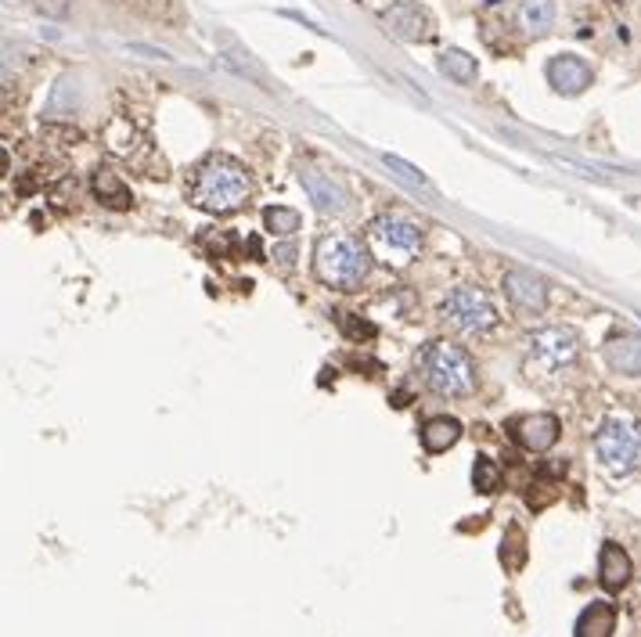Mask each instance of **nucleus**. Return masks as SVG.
<instances>
[{
	"label": "nucleus",
	"mask_w": 641,
	"mask_h": 637,
	"mask_svg": "<svg viewBox=\"0 0 641 637\" xmlns=\"http://www.w3.org/2000/svg\"><path fill=\"white\" fill-rule=\"evenodd\" d=\"M505 296L512 299L523 314H541L548 306V288L541 278H533L526 270H508L505 274Z\"/></svg>",
	"instance_id": "12"
},
{
	"label": "nucleus",
	"mask_w": 641,
	"mask_h": 637,
	"mask_svg": "<svg viewBox=\"0 0 641 637\" xmlns=\"http://www.w3.org/2000/svg\"><path fill=\"white\" fill-rule=\"evenodd\" d=\"M91 188H94V195H98L109 209L134 206V195H130V188L123 184V180H119V173H112V170H98V173H94Z\"/></svg>",
	"instance_id": "17"
},
{
	"label": "nucleus",
	"mask_w": 641,
	"mask_h": 637,
	"mask_svg": "<svg viewBox=\"0 0 641 637\" xmlns=\"http://www.w3.org/2000/svg\"><path fill=\"white\" fill-rule=\"evenodd\" d=\"M595 450L609 472H631L641 454V436L627 418H605L595 436Z\"/></svg>",
	"instance_id": "6"
},
{
	"label": "nucleus",
	"mask_w": 641,
	"mask_h": 637,
	"mask_svg": "<svg viewBox=\"0 0 641 637\" xmlns=\"http://www.w3.org/2000/svg\"><path fill=\"white\" fill-rule=\"evenodd\" d=\"M501 562H505V569H523L526 566V533L519 530V526H512V530L505 533V540H501Z\"/></svg>",
	"instance_id": "23"
},
{
	"label": "nucleus",
	"mask_w": 641,
	"mask_h": 637,
	"mask_svg": "<svg viewBox=\"0 0 641 637\" xmlns=\"http://www.w3.org/2000/svg\"><path fill=\"white\" fill-rule=\"evenodd\" d=\"M418 371H422V382L436 396L461 400V396H469L476 389V364L454 342H429L418 353Z\"/></svg>",
	"instance_id": "2"
},
{
	"label": "nucleus",
	"mask_w": 641,
	"mask_h": 637,
	"mask_svg": "<svg viewBox=\"0 0 641 637\" xmlns=\"http://www.w3.org/2000/svg\"><path fill=\"white\" fill-rule=\"evenodd\" d=\"M548 80L559 94L573 98V94H584L591 87V65L577 54H555L548 62Z\"/></svg>",
	"instance_id": "10"
},
{
	"label": "nucleus",
	"mask_w": 641,
	"mask_h": 637,
	"mask_svg": "<svg viewBox=\"0 0 641 637\" xmlns=\"http://www.w3.org/2000/svg\"><path fill=\"white\" fill-rule=\"evenodd\" d=\"M458 440H461L458 418L440 414V418H429V422L422 425V447L429 450V454H447Z\"/></svg>",
	"instance_id": "15"
},
{
	"label": "nucleus",
	"mask_w": 641,
	"mask_h": 637,
	"mask_svg": "<svg viewBox=\"0 0 641 637\" xmlns=\"http://www.w3.org/2000/svg\"><path fill=\"white\" fill-rule=\"evenodd\" d=\"M551 22H555V4H551V0H523L519 26H523L526 33H548Z\"/></svg>",
	"instance_id": "18"
},
{
	"label": "nucleus",
	"mask_w": 641,
	"mask_h": 637,
	"mask_svg": "<svg viewBox=\"0 0 641 637\" xmlns=\"http://www.w3.org/2000/svg\"><path fill=\"white\" fill-rule=\"evenodd\" d=\"M353 314H343L339 317V324H343V332L350 335V339H371L375 335V324H368V321H350Z\"/></svg>",
	"instance_id": "25"
},
{
	"label": "nucleus",
	"mask_w": 641,
	"mask_h": 637,
	"mask_svg": "<svg viewBox=\"0 0 641 637\" xmlns=\"http://www.w3.org/2000/svg\"><path fill=\"white\" fill-rule=\"evenodd\" d=\"M382 162H386V170H393V177L404 180L407 188L415 191H425V195H433V184H429V177H425L418 166H411V162H404L400 155H382Z\"/></svg>",
	"instance_id": "22"
},
{
	"label": "nucleus",
	"mask_w": 641,
	"mask_h": 637,
	"mask_svg": "<svg viewBox=\"0 0 641 637\" xmlns=\"http://www.w3.org/2000/svg\"><path fill=\"white\" fill-rule=\"evenodd\" d=\"M440 72L454 83H472L476 80V58H469V54L458 51V47H447V51L440 54Z\"/></svg>",
	"instance_id": "19"
},
{
	"label": "nucleus",
	"mask_w": 641,
	"mask_h": 637,
	"mask_svg": "<svg viewBox=\"0 0 641 637\" xmlns=\"http://www.w3.org/2000/svg\"><path fill=\"white\" fill-rule=\"evenodd\" d=\"M76 108H80V87H76V80H58V87L51 90V101H47V116L69 119Z\"/></svg>",
	"instance_id": "20"
},
{
	"label": "nucleus",
	"mask_w": 641,
	"mask_h": 637,
	"mask_svg": "<svg viewBox=\"0 0 641 637\" xmlns=\"http://www.w3.org/2000/svg\"><path fill=\"white\" fill-rule=\"evenodd\" d=\"M616 630V609L609 602H591L577 620V637H613Z\"/></svg>",
	"instance_id": "16"
},
{
	"label": "nucleus",
	"mask_w": 641,
	"mask_h": 637,
	"mask_svg": "<svg viewBox=\"0 0 641 637\" xmlns=\"http://www.w3.org/2000/svg\"><path fill=\"white\" fill-rule=\"evenodd\" d=\"M37 8L44 11V15H55V18H62L65 11H69V4H65V0H37Z\"/></svg>",
	"instance_id": "26"
},
{
	"label": "nucleus",
	"mask_w": 641,
	"mask_h": 637,
	"mask_svg": "<svg viewBox=\"0 0 641 637\" xmlns=\"http://www.w3.org/2000/svg\"><path fill=\"white\" fill-rule=\"evenodd\" d=\"M472 486H476L479 494H497V490H501V465L490 458H476V465H472Z\"/></svg>",
	"instance_id": "24"
},
{
	"label": "nucleus",
	"mask_w": 641,
	"mask_h": 637,
	"mask_svg": "<svg viewBox=\"0 0 641 637\" xmlns=\"http://www.w3.org/2000/svg\"><path fill=\"white\" fill-rule=\"evenodd\" d=\"M368 249L382 263L404 267L418 249H422V231L407 216H375L368 224Z\"/></svg>",
	"instance_id": "4"
},
{
	"label": "nucleus",
	"mask_w": 641,
	"mask_h": 637,
	"mask_svg": "<svg viewBox=\"0 0 641 637\" xmlns=\"http://www.w3.org/2000/svg\"><path fill=\"white\" fill-rule=\"evenodd\" d=\"M512 429H515L519 447L530 450V454H544V450H551L559 443L562 425L555 414H526V418H519Z\"/></svg>",
	"instance_id": "9"
},
{
	"label": "nucleus",
	"mask_w": 641,
	"mask_h": 637,
	"mask_svg": "<svg viewBox=\"0 0 641 637\" xmlns=\"http://www.w3.org/2000/svg\"><path fill=\"white\" fill-rule=\"evenodd\" d=\"M440 314L451 328H458V332H465V335L490 332V328L497 324V306L472 285L451 288L447 299H443V306H440Z\"/></svg>",
	"instance_id": "5"
},
{
	"label": "nucleus",
	"mask_w": 641,
	"mask_h": 637,
	"mask_svg": "<svg viewBox=\"0 0 641 637\" xmlns=\"http://www.w3.org/2000/svg\"><path fill=\"white\" fill-rule=\"evenodd\" d=\"M249 198H253V180H249L242 162L227 159V155H209L206 162H199L191 170L188 202L202 213L231 216L245 209Z\"/></svg>",
	"instance_id": "1"
},
{
	"label": "nucleus",
	"mask_w": 641,
	"mask_h": 637,
	"mask_svg": "<svg viewBox=\"0 0 641 637\" xmlns=\"http://www.w3.org/2000/svg\"><path fill=\"white\" fill-rule=\"evenodd\" d=\"M299 224H303V216H299L296 209H289V206L263 209V227H267L274 238H292V234L299 231Z\"/></svg>",
	"instance_id": "21"
},
{
	"label": "nucleus",
	"mask_w": 641,
	"mask_h": 637,
	"mask_svg": "<svg viewBox=\"0 0 641 637\" xmlns=\"http://www.w3.org/2000/svg\"><path fill=\"white\" fill-rule=\"evenodd\" d=\"M605 364L616 375H641V335H616L605 342Z\"/></svg>",
	"instance_id": "14"
},
{
	"label": "nucleus",
	"mask_w": 641,
	"mask_h": 637,
	"mask_svg": "<svg viewBox=\"0 0 641 637\" xmlns=\"http://www.w3.org/2000/svg\"><path fill=\"white\" fill-rule=\"evenodd\" d=\"M382 26L397 36V40H407V44H425V40H433L436 33L433 15H429L422 4H415V0L389 4V8L382 11Z\"/></svg>",
	"instance_id": "7"
},
{
	"label": "nucleus",
	"mask_w": 641,
	"mask_h": 637,
	"mask_svg": "<svg viewBox=\"0 0 641 637\" xmlns=\"http://www.w3.org/2000/svg\"><path fill=\"white\" fill-rule=\"evenodd\" d=\"M314 270L325 285L353 292L368 278L371 249L357 242V238H350V234H325L314 249Z\"/></svg>",
	"instance_id": "3"
},
{
	"label": "nucleus",
	"mask_w": 641,
	"mask_h": 637,
	"mask_svg": "<svg viewBox=\"0 0 641 637\" xmlns=\"http://www.w3.org/2000/svg\"><path fill=\"white\" fill-rule=\"evenodd\" d=\"M299 184H303V191H307L310 202H314L321 213L339 216V213H346V209H350V195L343 191V184H339V180H332V177H325V173L303 170V173H299Z\"/></svg>",
	"instance_id": "11"
},
{
	"label": "nucleus",
	"mask_w": 641,
	"mask_h": 637,
	"mask_svg": "<svg viewBox=\"0 0 641 637\" xmlns=\"http://www.w3.org/2000/svg\"><path fill=\"white\" fill-rule=\"evenodd\" d=\"M530 357L537 360V364H544L548 371L555 368H566L569 360L580 353V335L573 332V328H541V332L530 335Z\"/></svg>",
	"instance_id": "8"
},
{
	"label": "nucleus",
	"mask_w": 641,
	"mask_h": 637,
	"mask_svg": "<svg viewBox=\"0 0 641 637\" xmlns=\"http://www.w3.org/2000/svg\"><path fill=\"white\" fill-rule=\"evenodd\" d=\"M634 566L631 555L620 548V544H602V555H598V580H602L605 591H620L627 580H631Z\"/></svg>",
	"instance_id": "13"
}]
</instances>
